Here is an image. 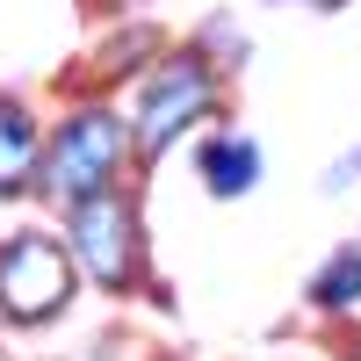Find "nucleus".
Wrapping results in <instances>:
<instances>
[{
	"label": "nucleus",
	"instance_id": "nucleus-1",
	"mask_svg": "<svg viewBox=\"0 0 361 361\" xmlns=\"http://www.w3.org/2000/svg\"><path fill=\"white\" fill-rule=\"evenodd\" d=\"M116 166H123V123L102 116V109L73 116V123L58 130V145H51V188L66 195V202L102 195L109 180H116Z\"/></svg>",
	"mask_w": 361,
	"mask_h": 361
},
{
	"label": "nucleus",
	"instance_id": "nucleus-2",
	"mask_svg": "<svg viewBox=\"0 0 361 361\" xmlns=\"http://www.w3.org/2000/svg\"><path fill=\"white\" fill-rule=\"evenodd\" d=\"M73 296V267L58 246H44V238H15V246H0V304H8V318L37 325L51 318L58 304Z\"/></svg>",
	"mask_w": 361,
	"mask_h": 361
},
{
	"label": "nucleus",
	"instance_id": "nucleus-3",
	"mask_svg": "<svg viewBox=\"0 0 361 361\" xmlns=\"http://www.w3.org/2000/svg\"><path fill=\"white\" fill-rule=\"evenodd\" d=\"M209 109V66L202 58H166L159 66V80L145 87V102H137V145H159L188 123V116H202Z\"/></svg>",
	"mask_w": 361,
	"mask_h": 361
},
{
	"label": "nucleus",
	"instance_id": "nucleus-4",
	"mask_svg": "<svg viewBox=\"0 0 361 361\" xmlns=\"http://www.w3.org/2000/svg\"><path fill=\"white\" fill-rule=\"evenodd\" d=\"M73 246H80V260H87V267H94V282L130 289L137 246H130V209H123V202H109V195L73 202Z\"/></svg>",
	"mask_w": 361,
	"mask_h": 361
},
{
	"label": "nucleus",
	"instance_id": "nucleus-5",
	"mask_svg": "<svg viewBox=\"0 0 361 361\" xmlns=\"http://www.w3.org/2000/svg\"><path fill=\"white\" fill-rule=\"evenodd\" d=\"M202 180H209V195H238V188H253V180H260V152H253V145H238V137L209 145V152H202Z\"/></svg>",
	"mask_w": 361,
	"mask_h": 361
},
{
	"label": "nucleus",
	"instance_id": "nucleus-6",
	"mask_svg": "<svg viewBox=\"0 0 361 361\" xmlns=\"http://www.w3.org/2000/svg\"><path fill=\"white\" fill-rule=\"evenodd\" d=\"M29 173H37V130H29L22 116L0 102V195H8V188H22Z\"/></svg>",
	"mask_w": 361,
	"mask_h": 361
},
{
	"label": "nucleus",
	"instance_id": "nucleus-7",
	"mask_svg": "<svg viewBox=\"0 0 361 361\" xmlns=\"http://www.w3.org/2000/svg\"><path fill=\"white\" fill-rule=\"evenodd\" d=\"M311 296H318L325 311H340V304H354V296H361V253H340V260H333V267H325V275L311 282Z\"/></svg>",
	"mask_w": 361,
	"mask_h": 361
},
{
	"label": "nucleus",
	"instance_id": "nucleus-8",
	"mask_svg": "<svg viewBox=\"0 0 361 361\" xmlns=\"http://www.w3.org/2000/svg\"><path fill=\"white\" fill-rule=\"evenodd\" d=\"M354 361H361V347H354Z\"/></svg>",
	"mask_w": 361,
	"mask_h": 361
}]
</instances>
